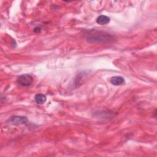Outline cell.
Instances as JSON below:
<instances>
[{"label":"cell","mask_w":157,"mask_h":157,"mask_svg":"<svg viewBox=\"0 0 157 157\" xmlns=\"http://www.w3.org/2000/svg\"><path fill=\"white\" fill-rule=\"evenodd\" d=\"M109 22H110V18L104 15L99 16L96 19L97 23H98L99 25H106V24L109 23Z\"/></svg>","instance_id":"5b68a950"},{"label":"cell","mask_w":157,"mask_h":157,"mask_svg":"<svg viewBox=\"0 0 157 157\" xmlns=\"http://www.w3.org/2000/svg\"><path fill=\"white\" fill-rule=\"evenodd\" d=\"M35 99L36 102L38 104H44L46 101L47 98H46V95H44L43 94H37L35 96Z\"/></svg>","instance_id":"8992f818"},{"label":"cell","mask_w":157,"mask_h":157,"mask_svg":"<svg viewBox=\"0 0 157 157\" xmlns=\"http://www.w3.org/2000/svg\"><path fill=\"white\" fill-rule=\"evenodd\" d=\"M110 82L113 85L119 86V85L123 84L125 82V81L124 78L121 76H114L110 79Z\"/></svg>","instance_id":"277c9868"},{"label":"cell","mask_w":157,"mask_h":157,"mask_svg":"<svg viewBox=\"0 0 157 157\" xmlns=\"http://www.w3.org/2000/svg\"><path fill=\"white\" fill-rule=\"evenodd\" d=\"M28 122V119L26 117L24 116H14L11 117L8 120V123L13 125H19L22 124H25Z\"/></svg>","instance_id":"3957f363"},{"label":"cell","mask_w":157,"mask_h":157,"mask_svg":"<svg viewBox=\"0 0 157 157\" xmlns=\"http://www.w3.org/2000/svg\"><path fill=\"white\" fill-rule=\"evenodd\" d=\"M34 32H36V33H39V32H41V28H35V30H34Z\"/></svg>","instance_id":"52a82bcc"},{"label":"cell","mask_w":157,"mask_h":157,"mask_svg":"<svg viewBox=\"0 0 157 157\" xmlns=\"http://www.w3.org/2000/svg\"><path fill=\"white\" fill-rule=\"evenodd\" d=\"M114 39L113 36L107 33H98L94 34L87 38V41L90 43H96V42H109L112 41Z\"/></svg>","instance_id":"6da1fadb"},{"label":"cell","mask_w":157,"mask_h":157,"mask_svg":"<svg viewBox=\"0 0 157 157\" xmlns=\"http://www.w3.org/2000/svg\"><path fill=\"white\" fill-rule=\"evenodd\" d=\"M19 84L22 87H29L32 84L33 82V77L30 74H23L20 76L17 80Z\"/></svg>","instance_id":"7a4b0ae2"}]
</instances>
